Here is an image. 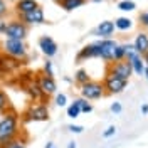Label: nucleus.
<instances>
[{
    "label": "nucleus",
    "instance_id": "4be33fe9",
    "mask_svg": "<svg viewBox=\"0 0 148 148\" xmlns=\"http://www.w3.org/2000/svg\"><path fill=\"white\" fill-rule=\"evenodd\" d=\"M126 59V46L125 44H118L116 51H114V57H113V62H118V61H125Z\"/></svg>",
    "mask_w": 148,
    "mask_h": 148
},
{
    "label": "nucleus",
    "instance_id": "7c9ffc66",
    "mask_svg": "<svg viewBox=\"0 0 148 148\" xmlns=\"http://www.w3.org/2000/svg\"><path fill=\"white\" fill-rule=\"evenodd\" d=\"M67 130H69V131H73V133H83V131H84V128L81 126V125H69Z\"/></svg>",
    "mask_w": 148,
    "mask_h": 148
},
{
    "label": "nucleus",
    "instance_id": "2f4dec72",
    "mask_svg": "<svg viewBox=\"0 0 148 148\" xmlns=\"http://www.w3.org/2000/svg\"><path fill=\"white\" fill-rule=\"evenodd\" d=\"M7 12H9V7H7V3H5L3 0H0V18L3 17V15H7Z\"/></svg>",
    "mask_w": 148,
    "mask_h": 148
},
{
    "label": "nucleus",
    "instance_id": "c85d7f7f",
    "mask_svg": "<svg viewBox=\"0 0 148 148\" xmlns=\"http://www.w3.org/2000/svg\"><path fill=\"white\" fill-rule=\"evenodd\" d=\"M138 20H140V24H141L143 27L148 29V10H147V12H141V14H140Z\"/></svg>",
    "mask_w": 148,
    "mask_h": 148
},
{
    "label": "nucleus",
    "instance_id": "f704fd0d",
    "mask_svg": "<svg viewBox=\"0 0 148 148\" xmlns=\"http://www.w3.org/2000/svg\"><path fill=\"white\" fill-rule=\"evenodd\" d=\"M141 113H143V114H148V104H147V103H143V104H141Z\"/></svg>",
    "mask_w": 148,
    "mask_h": 148
},
{
    "label": "nucleus",
    "instance_id": "a878e982",
    "mask_svg": "<svg viewBox=\"0 0 148 148\" xmlns=\"http://www.w3.org/2000/svg\"><path fill=\"white\" fill-rule=\"evenodd\" d=\"M7 108H9V98L3 91H0V113H3Z\"/></svg>",
    "mask_w": 148,
    "mask_h": 148
},
{
    "label": "nucleus",
    "instance_id": "f03ea898",
    "mask_svg": "<svg viewBox=\"0 0 148 148\" xmlns=\"http://www.w3.org/2000/svg\"><path fill=\"white\" fill-rule=\"evenodd\" d=\"M79 92H81V98L88 101H96V99H101L103 96H106L103 81H94V79L79 86Z\"/></svg>",
    "mask_w": 148,
    "mask_h": 148
},
{
    "label": "nucleus",
    "instance_id": "4c0bfd02",
    "mask_svg": "<svg viewBox=\"0 0 148 148\" xmlns=\"http://www.w3.org/2000/svg\"><path fill=\"white\" fill-rule=\"evenodd\" d=\"M67 148H76V141H69V145H67Z\"/></svg>",
    "mask_w": 148,
    "mask_h": 148
},
{
    "label": "nucleus",
    "instance_id": "dca6fc26",
    "mask_svg": "<svg viewBox=\"0 0 148 148\" xmlns=\"http://www.w3.org/2000/svg\"><path fill=\"white\" fill-rule=\"evenodd\" d=\"M37 7H40L37 0H17L15 5H14L17 15H20V14H27V12H30V10L37 9Z\"/></svg>",
    "mask_w": 148,
    "mask_h": 148
},
{
    "label": "nucleus",
    "instance_id": "f8f14e48",
    "mask_svg": "<svg viewBox=\"0 0 148 148\" xmlns=\"http://www.w3.org/2000/svg\"><path fill=\"white\" fill-rule=\"evenodd\" d=\"M116 46H118V42L113 40V39H99V47H101V57H99V59L106 61L108 64L113 62Z\"/></svg>",
    "mask_w": 148,
    "mask_h": 148
},
{
    "label": "nucleus",
    "instance_id": "9b49d317",
    "mask_svg": "<svg viewBox=\"0 0 148 148\" xmlns=\"http://www.w3.org/2000/svg\"><path fill=\"white\" fill-rule=\"evenodd\" d=\"M24 62H20V59H15L9 54H0V74H9L17 71Z\"/></svg>",
    "mask_w": 148,
    "mask_h": 148
},
{
    "label": "nucleus",
    "instance_id": "9d476101",
    "mask_svg": "<svg viewBox=\"0 0 148 148\" xmlns=\"http://www.w3.org/2000/svg\"><path fill=\"white\" fill-rule=\"evenodd\" d=\"M37 83H39V88H40V91H42V94L46 98L56 94V91H57V84H56V79L52 76H47V74L40 73L37 76Z\"/></svg>",
    "mask_w": 148,
    "mask_h": 148
},
{
    "label": "nucleus",
    "instance_id": "ddd939ff",
    "mask_svg": "<svg viewBox=\"0 0 148 148\" xmlns=\"http://www.w3.org/2000/svg\"><path fill=\"white\" fill-rule=\"evenodd\" d=\"M39 49L42 51V54L46 56V57H54V56L57 54V51H59L57 42H56L51 36L39 37Z\"/></svg>",
    "mask_w": 148,
    "mask_h": 148
},
{
    "label": "nucleus",
    "instance_id": "20e7f679",
    "mask_svg": "<svg viewBox=\"0 0 148 148\" xmlns=\"http://www.w3.org/2000/svg\"><path fill=\"white\" fill-rule=\"evenodd\" d=\"M106 74L116 76L120 79L128 81L130 77L133 76V67H131V64H130L126 59L125 61H118V62H110L108 67H106Z\"/></svg>",
    "mask_w": 148,
    "mask_h": 148
},
{
    "label": "nucleus",
    "instance_id": "bb28decb",
    "mask_svg": "<svg viewBox=\"0 0 148 148\" xmlns=\"http://www.w3.org/2000/svg\"><path fill=\"white\" fill-rule=\"evenodd\" d=\"M42 73L54 77V69H52V62H51V61H46V62H44V71H42Z\"/></svg>",
    "mask_w": 148,
    "mask_h": 148
},
{
    "label": "nucleus",
    "instance_id": "c9c22d12",
    "mask_svg": "<svg viewBox=\"0 0 148 148\" xmlns=\"http://www.w3.org/2000/svg\"><path fill=\"white\" fill-rule=\"evenodd\" d=\"M141 57H143V62H145V66L148 67V52H145V54L141 56Z\"/></svg>",
    "mask_w": 148,
    "mask_h": 148
},
{
    "label": "nucleus",
    "instance_id": "6e6552de",
    "mask_svg": "<svg viewBox=\"0 0 148 148\" xmlns=\"http://www.w3.org/2000/svg\"><path fill=\"white\" fill-rule=\"evenodd\" d=\"M17 18L20 22H24L27 27L29 25H37V24H44L46 22V15H44L42 7H37V9L27 12V14H20V15H17Z\"/></svg>",
    "mask_w": 148,
    "mask_h": 148
},
{
    "label": "nucleus",
    "instance_id": "412c9836",
    "mask_svg": "<svg viewBox=\"0 0 148 148\" xmlns=\"http://www.w3.org/2000/svg\"><path fill=\"white\" fill-rule=\"evenodd\" d=\"M66 113H67V116H69V118H73V120H76V118L81 114L79 104H77V101H76V99H74V101L67 106V108H66Z\"/></svg>",
    "mask_w": 148,
    "mask_h": 148
},
{
    "label": "nucleus",
    "instance_id": "58836bf2",
    "mask_svg": "<svg viewBox=\"0 0 148 148\" xmlns=\"http://www.w3.org/2000/svg\"><path fill=\"white\" fill-rule=\"evenodd\" d=\"M86 2H94V3H101V2H104V0H86Z\"/></svg>",
    "mask_w": 148,
    "mask_h": 148
},
{
    "label": "nucleus",
    "instance_id": "1a4fd4ad",
    "mask_svg": "<svg viewBox=\"0 0 148 148\" xmlns=\"http://www.w3.org/2000/svg\"><path fill=\"white\" fill-rule=\"evenodd\" d=\"M94 57H101V47H99V40L91 42V44H86V46L77 52L76 56V61L77 62H83L86 59H94Z\"/></svg>",
    "mask_w": 148,
    "mask_h": 148
},
{
    "label": "nucleus",
    "instance_id": "b1692460",
    "mask_svg": "<svg viewBox=\"0 0 148 148\" xmlns=\"http://www.w3.org/2000/svg\"><path fill=\"white\" fill-rule=\"evenodd\" d=\"M76 101H77V104H79V110H81V114H83V113H86V114H88V113H91V111H92V104H91L89 101H88V99H83V98H77Z\"/></svg>",
    "mask_w": 148,
    "mask_h": 148
},
{
    "label": "nucleus",
    "instance_id": "39448f33",
    "mask_svg": "<svg viewBox=\"0 0 148 148\" xmlns=\"http://www.w3.org/2000/svg\"><path fill=\"white\" fill-rule=\"evenodd\" d=\"M3 52L5 54L12 56V57H15V59H25V56H27V46H25V42L24 40H14V39H5V42H3Z\"/></svg>",
    "mask_w": 148,
    "mask_h": 148
},
{
    "label": "nucleus",
    "instance_id": "4468645a",
    "mask_svg": "<svg viewBox=\"0 0 148 148\" xmlns=\"http://www.w3.org/2000/svg\"><path fill=\"white\" fill-rule=\"evenodd\" d=\"M114 22L113 20H103L99 22V25L94 29V36H99L101 39H111V36L114 34Z\"/></svg>",
    "mask_w": 148,
    "mask_h": 148
},
{
    "label": "nucleus",
    "instance_id": "aec40b11",
    "mask_svg": "<svg viewBox=\"0 0 148 148\" xmlns=\"http://www.w3.org/2000/svg\"><path fill=\"white\" fill-rule=\"evenodd\" d=\"M91 81V76H89V73L86 71V69H77L76 71V74H74V83H77L79 86H83V84L89 83Z\"/></svg>",
    "mask_w": 148,
    "mask_h": 148
},
{
    "label": "nucleus",
    "instance_id": "393cba45",
    "mask_svg": "<svg viewBox=\"0 0 148 148\" xmlns=\"http://www.w3.org/2000/svg\"><path fill=\"white\" fill-rule=\"evenodd\" d=\"M56 106H59V108H64V106H67V96H66L64 92H59V94H56Z\"/></svg>",
    "mask_w": 148,
    "mask_h": 148
},
{
    "label": "nucleus",
    "instance_id": "cd10ccee",
    "mask_svg": "<svg viewBox=\"0 0 148 148\" xmlns=\"http://www.w3.org/2000/svg\"><path fill=\"white\" fill-rule=\"evenodd\" d=\"M116 135V126H108V128L103 131V138H111Z\"/></svg>",
    "mask_w": 148,
    "mask_h": 148
},
{
    "label": "nucleus",
    "instance_id": "a211bd4d",
    "mask_svg": "<svg viewBox=\"0 0 148 148\" xmlns=\"http://www.w3.org/2000/svg\"><path fill=\"white\" fill-rule=\"evenodd\" d=\"M84 3H86V0H59L57 2V5L66 12H73V10L83 7Z\"/></svg>",
    "mask_w": 148,
    "mask_h": 148
},
{
    "label": "nucleus",
    "instance_id": "6ab92c4d",
    "mask_svg": "<svg viewBox=\"0 0 148 148\" xmlns=\"http://www.w3.org/2000/svg\"><path fill=\"white\" fill-rule=\"evenodd\" d=\"M114 27L121 30V32H126V30H131L133 29V20L128 17H118L114 20Z\"/></svg>",
    "mask_w": 148,
    "mask_h": 148
},
{
    "label": "nucleus",
    "instance_id": "e433bc0d",
    "mask_svg": "<svg viewBox=\"0 0 148 148\" xmlns=\"http://www.w3.org/2000/svg\"><path fill=\"white\" fill-rule=\"evenodd\" d=\"M46 148H56V145H54V141H47V145H46Z\"/></svg>",
    "mask_w": 148,
    "mask_h": 148
},
{
    "label": "nucleus",
    "instance_id": "c756f323",
    "mask_svg": "<svg viewBox=\"0 0 148 148\" xmlns=\"http://www.w3.org/2000/svg\"><path fill=\"white\" fill-rule=\"evenodd\" d=\"M110 110H111V113H114V114H120L121 111H123V106H121V103H116V101H114L113 104H111Z\"/></svg>",
    "mask_w": 148,
    "mask_h": 148
},
{
    "label": "nucleus",
    "instance_id": "473e14b6",
    "mask_svg": "<svg viewBox=\"0 0 148 148\" xmlns=\"http://www.w3.org/2000/svg\"><path fill=\"white\" fill-rule=\"evenodd\" d=\"M7 148H25V147H24V143H22V141H17V140H15V141H12Z\"/></svg>",
    "mask_w": 148,
    "mask_h": 148
},
{
    "label": "nucleus",
    "instance_id": "0eeeda50",
    "mask_svg": "<svg viewBox=\"0 0 148 148\" xmlns=\"http://www.w3.org/2000/svg\"><path fill=\"white\" fill-rule=\"evenodd\" d=\"M103 86H104L106 94H120V92H123L125 89H126L128 81L120 79V77H116V76H110V74H106L104 79H103Z\"/></svg>",
    "mask_w": 148,
    "mask_h": 148
},
{
    "label": "nucleus",
    "instance_id": "7ed1b4c3",
    "mask_svg": "<svg viewBox=\"0 0 148 148\" xmlns=\"http://www.w3.org/2000/svg\"><path fill=\"white\" fill-rule=\"evenodd\" d=\"M27 34H29V27L24 22H20L18 18H14V20L7 22V27H5V32H3L5 39H14V40H24L27 37Z\"/></svg>",
    "mask_w": 148,
    "mask_h": 148
},
{
    "label": "nucleus",
    "instance_id": "a19ab883",
    "mask_svg": "<svg viewBox=\"0 0 148 148\" xmlns=\"http://www.w3.org/2000/svg\"><path fill=\"white\" fill-rule=\"evenodd\" d=\"M54 2H56V3H57V2H59V0H54Z\"/></svg>",
    "mask_w": 148,
    "mask_h": 148
},
{
    "label": "nucleus",
    "instance_id": "5701e85b",
    "mask_svg": "<svg viewBox=\"0 0 148 148\" xmlns=\"http://www.w3.org/2000/svg\"><path fill=\"white\" fill-rule=\"evenodd\" d=\"M118 9L123 12H131L136 9V3L133 0H121V2H118Z\"/></svg>",
    "mask_w": 148,
    "mask_h": 148
},
{
    "label": "nucleus",
    "instance_id": "72a5a7b5",
    "mask_svg": "<svg viewBox=\"0 0 148 148\" xmlns=\"http://www.w3.org/2000/svg\"><path fill=\"white\" fill-rule=\"evenodd\" d=\"M5 27H7V22L0 18V34H2V36H3V32H5Z\"/></svg>",
    "mask_w": 148,
    "mask_h": 148
},
{
    "label": "nucleus",
    "instance_id": "2eb2a0df",
    "mask_svg": "<svg viewBox=\"0 0 148 148\" xmlns=\"http://www.w3.org/2000/svg\"><path fill=\"white\" fill-rule=\"evenodd\" d=\"M133 47H135V52L140 56L148 52V32H145V30L138 32L135 40H133Z\"/></svg>",
    "mask_w": 148,
    "mask_h": 148
},
{
    "label": "nucleus",
    "instance_id": "423d86ee",
    "mask_svg": "<svg viewBox=\"0 0 148 148\" xmlns=\"http://www.w3.org/2000/svg\"><path fill=\"white\" fill-rule=\"evenodd\" d=\"M27 121H47L49 120V108L44 103H37V104H30L27 111L24 113Z\"/></svg>",
    "mask_w": 148,
    "mask_h": 148
},
{
    "label": "nucleus",
    "instance_id": "f3484780",
    "mask_svg": "<svg viewBox=\"0 0 148 148\" xmlns=\"http://www.w3.org/2000/svg\"><path fill=\"white\" fill-rule=\"evenodd\" d=\"M25 91L30 94V98H32L34 101H40V99L44 101V99H46V96L42 94V91H40V88H39V83H37V81H30V83L27 84V89H25Z\"/></svg>",
    "mask_w": 148,
    "mask_h": 148
},
{
    "label": "nucleus",
    "instance_id": "f257e3e1",
    "mask_svg": "<svg viewBox=\"0 0 148 148\" xmlns=\"http://www.w3.org/2000/svg\"><path fill=\"white\" fill-rule=\"evenodd\" d=\"M18 136V116L15 113H7L0 120V147L7 148Z\"/></svg>",
    "mask_w": 148,
    "mask_h": 148
},
{
    "label": "nucleus",
    "instance_id": "ea45409f",
    "mask_svg": "<svg viewBox=\"0 0 148 148\" xmlns=\"http://www.w3.org/2000/svg\"><path fill=\"white\" fill-rule=\"evenodd\" d=\"M145 77H147V81H148V67H145V74H143Z\"/></svg>",
    "mask_w": 148,
    "mask_h": 148
}]
</instances>
